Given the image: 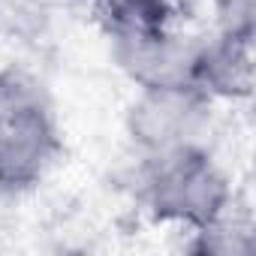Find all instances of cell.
I'll list each match as a JSON object with an SVG mask.
<instances>
[{
	"mask_svg": "<svg viewBox=\"0 0 256 256\" xmlns=\"http://www.w3.org/2000/svg\"><path fill=\"white\" fill-rule=\"evenodd\" d=\"M211 100L196 88H151L139 90L126 112V133L148 154L202 148Z\"/></svg>",
	"mask_w": 256,
	"mask_h": 256,
	"instance_id": "cell-3",
	"label": "cell"
},
{
	"mask_svg": "<svg viewBox=\"0 0 256 256\" xmlns=\"http://www.w3.org/2000/svg\"><path fill=\"white\" fill-rule=\"evenodd\" d=\"M232 208V205H229ZM229 208L205 229H196V241L190 244V250L196 253H208V256H241L253 247V232L250 223L229 217Z\"/></svg>",
	"mask_w": 256,
	"mask_h": 256,
	"instance_id": "cell-7",
	"label": "cell"
},
{
	"mask_svg": "<svg viewBox=\"0 0 256 256\" xmlns=\"http://www.w3.org/2000/svg\"><path fill=\"white\" fill-rule=\"evenodd\" d=\"M196 90L208 100H247L253 94V42H238L220 34L199 40Z\"/></svg>",
	"mask_w": 256,
	"mask_h": 256,
	"instance_id": "cell-5",
	"label": "cell"
},
{
	"mask_svg": "<svg viewBox=\"0 0 256 256\" xmlns=\"http://www.w3.org/2000/svg\"><path fill=\"white\" fill-rule=\"evenodd\" d=\"M114 60L139 90L151 88H196V54L199 40L181 36L172 28L130 36V40H112Z\"/></svg>",
	"mask_w": 256,
	"mask_h": 256,
	"instance_id": "cell-4",
	"label": "cell"
},
{
	"mask_svg": "<svg viewBox=\"0 0 256 256\" xmlns=\"http://www.w3.org/2000/svg\"><path fill=\"white\" fill-rule=\"evenodd\" d=\"M151 160L142 190L151 220L196 232L232 205V187L205 148H181Z\"/></svg>",
	"mask_w": 256,
	"mask_h": 256,
	"instance_id": "cell-2",
	"label": "cell"
},
{
	"mask_svg": "<svg viewBox=\"0 0 256 256\" xmlns=\"http://www.w3.org/2000/svg\"><path fill=\"white\" fill-rule=\"evenodd\" d=\"M214 22H217L220 36H229L238 42H253V36H256V0H217Z\"/></svg>",
	"mask_w": 256,
	"mask_h": 256,
	"instance_id": "cell-8",
	"label": "cell"
},
{
	"mask_svg": "<svg viewBox=\"0 0 256 256\" xmlns=\"http://www.w3.org/2000/svg\"><path fill=\"white\" fill-rule=\"evenodd\" d=\"M60 157L52 100L36 76L22 66L0 70V190L36 187Z\"/></svg>",
	"mask_w": 256,
	"mask_h": 256,
	"instance_id": "cell-1",
	"label": "cell"
},
{
	"mask_svg": "<svg viewBox=\"0 0 256 256\" xmlns=\"http://www.w3.org/2000/svg\"><path fill=\"white\" fill-rule=\"evenodd\" d=\"M40 6H46V10H52V6H64V10H70V6H78V4H90V0H36Z\"/></svg>",
	"mask_w": 256,
	"mask_h": 256,
	"instance_id": "cell-9",
	"label": "cell"
},
{
	"mask_svg": "<svg viewBox=\"0 0 256 256\" xmlns=\"http://www.w3.org/2000/svg\"><path fill=\"white\" fill-rule=\"evenodd\" d=\"M90 6L112 40H130L166 30L175 0H90Z\"/></svg>",
	"mask_w": 256,
	"mask_h": 256,
	"instance_id": "cell-6",
	"label": "cell"
}]
</instances>
